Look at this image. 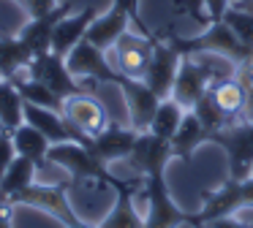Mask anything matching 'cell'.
<instances>
[{
  "instance_id": "cell-34",
  "label": "cell",
  "mask_w": 253,
  "mask_h": 228,
  "mask_svg": "<svg viewBox=\"0 0 253 228\" xmlns=\"http://www.w3.org/2000/svg\"><path fill=\"white\" fill-rule=\"evenodd\" d=\"M19 5H25V11H28L30 16H41V14H46V11L55 8L57 0H22Z\"/></svg>"
},
{
  "instance_id": "cell-37",
  "label": "cell",
  "mask_w": 253,
  "mask_h": 228,
  "mask_svg": "<svg viewBox=\"0 0 253 228\" xmlns=\"http://www.w3.org/2000/svg\"><path fill=\"white\" fill-rule=\"evenodd\" d=\"M242 119L253 122V90H248V101H245V109H242Z\"/></svg>"
},
{
  "instance_id": "cell-22",
  "label": "cell",
  "mask_w": 253,
  "mask_h": 228,
  "mask_svg": "<svg viewBox=\"0 0 253 228\" xmlns=\"http://www.w3.org/2000/svg\"><path fill=\"white\" fill-rule=\"evenodd\" d=\"M204 141H210L207 128H204L202 119L188 109L185 117H182V122H180V128H177V133L171 136V150H174V157H177V160H191L193 152H196Z\"/></svg>"
},
{
  "instance_id": "cell-3",
  "label": "cell",
  "mask_w": 253,
  "mask_h": 228,
  "mask_svg": "<svg viewBox=\"0 0 253 228\" xmlns=\"http://www.w3.org/2000/svg\"><path fill=\"white\" fill-rule=\"evenodd\" d=\"M144 228H180V226H199V215L180 209L169 193L166 177H147L144 179Z\"/></svg>"
},
{
  "instance_id": "cell-33",
  "label": "cell",
  "mask_w": 253,
  "mask_h": 228,
  "mask_svg": "<svg viewBox=\"0 0 253 228\" xmlns=\"http://www.w3.org/2000/svg\"><path fill=\"white\" fill-rule=\"evenodd\" d=\"M231 0H204V8H207V16L210 22H220L223 19V14L229 11Z\"/></svg>"
},
{
  "instance_id": "cell-1",
  "label": "cell",
  "mask_w": 253,
  "mask_h": 228,
  "mask_svg": "<svg viewBox=\"0 0 253 228\" xmlns=\"http://www.w3.org/2000/svg\"><path fill=\"white\" fill-rule=\"evenodd\" d=\"M49 166H57L71 177V182H98L104 188H123L128 179H117L109 171V163L95 157L82 141H63V144H52L49 155H46Z\"/></svg>"
},
{
  "instance_id": "cell-5",
  "label": "cell",
  "mask_w": 253,
  "mask_h": 228,
  "mask_svg": "<svg viewBox=\"0 0 253 228\" xmlns=\"http://www.w3.org/2000/svg\"><path fill=\"white\" fill-rule=\"evenodd\" d=\"M210 141L226 152L229 177H234V179L253 177V122L237 119V122L220 128L218 133H212Z\"/></svg>"
},
{
  "instance_id": "cell-11",
  "label": "cell",
  "mask_w": 253,
  "mask_h": 228,
  "mask_svg": "<svg viewBox=\"0 0 253 228\" xmlns=\"http://www.w3.org/2000/svg\"><path fill=\"white\" fill-rule=\"evenodd\" d=\"M63 117L77 128V133L82 136V144H87L93 136H98L112 122L106 106L93 92H79V95L66 98V103H63Z\"/></svg>"
},
{
  "instance_id": "cell-32",
  "label": "cell",
  "mask_w": 253,
  "mask_h": 228,
  "mask_svg": "<svg viewBox=\"0 0 253 228\" xmlns=\"http://www.w3.org/2000/svg\"><path fill=\"white\" fill-rule=\"evenodd\" d=\"M207 228H253V223L242 215H226V217H215V220L204 223Z\"/></svg>"
},
{
  "instance_id": "cell-16",
  "label": "cell",
  "mask_w": 253,
  "mask_h": 228,
  "mask_svg": "<svg viewBox=\"0 0 253 228\" xmlns=\"http://www.w3.org/2000/svg\"><path fill=\"white\" fill-rule=\"evenodd\" d=\"M142 188H144V177H133L123 188H117L115 204H112L109 215L98 223V228H144V215L133 204V195L142 193Z\"/></svg>"
},
{
  "instance_id": "cell-20",
  "label": "cell",
  "mask_w": 253,
  "mask_h": 228,
  "mask_svg": "<svg viewBox=\"0 0 253 228\" xmlns=\"http://www.w3.org/2000/svg\"><path fill=\"white\" fill-rule=\"evenodd\" d=\"M95 16H98V11H95L93 5H87V8L79 11V14H66L55 25V33H52V52L66 57L79 41H84V36H87V30H90Z\"/></svg>"
},
{
  "instance_id": "cell-2",
  "label": "cell",
  "mask_w": 253,
  "mask_h": 228,
  "mask_svg": "<svg viewBox=\"0 0 253 228\" xmlns=\"http://www.w3.org/2000/svg\"><path fill=\"white\" fill-rule=\"evenodd\" d=\"M166 38H169L171 46H174L182 57H185V54H193V52H218V54L231 57L234 63H240V65L253 57V49L248 46V43H242V38L237 36L223 19L210 22V25L204 27L202 36L182 38V36H177V33H171V36H166Z\"/></svg>"
},
{
  "instance_id": "cell-26",
  "label": "cell",
  "mask_w": 253,
  "mask_h": 228,
  "mask_svg": "<svg viewBox=\"0 0 253 228\" xmlns=\"http://www.w3.org/2000/svg\"><path fill=\"white\" fill-rule=\"evenodd\" d=\"M25 122V101L8 79H0V128L17 130Z\"/></svg>"
},
{
  "instance_id": "cell-25",
  "label": "cell",
  "mask_w": 253,
  "mask_h": 228,
  "mask_svg": "<svg viewBox=\"0 0 253 228\" xmlns=\"http://www.w3.org/2000/svg\"><path fill=\"white\" fill-rule=\"evenodd\" d=\"M36 174H39V166H36L30 157L17 155L14 163L8 166V171L3 174V179H0V198L8 201L11 195H17L19 190L30 188V185L36 182Z\"/></svg>"
},
{
  "instance_id": "cell-36",
  "label": "cell",
  "mask_w": 253,
  "mask_h": 228,
  "mask_svg": "<svg viewBox=\"0 0 253 228\" xmlns=\"http://www.w3.org/2000/svg\"><path fill=\"white\" fill-rule=\"evenodd\" d=\"M11 209L14 206L6 198H0V228H11Z\"/></svg>"
},
{
  "instance_id": "cell-21",
  "label": "cell",
  "mask_w": 253,
  "mask_h": 228,
  "mask_svg": "<svg viewBox=\"0 0 253 228\" xmlns=\"http://www.w3.org/2000/svg\"><path fill=\"white\" fill-rule=\"evenodd\" d=\"M207 92L231 122L242 119V109H245V101H248V87L242 84L240 76H229V79L212 81Z\"/></svg>"
},
{
  "instance_id": "cell-40",
  "label": "cell",
  "mask_w": 253,
  "mask_h": 228,
  "mask_svg": "<svg viewBox=\"0 0 253 228\" xmlns=\"http://www.w3.org/2000/svg\"><path fill=\"white\" fill-rule=\"evenodd\" d=\"M196 228H207V226H204V223H199V226H196Z\"/></svg>"
},
{
  "instance_id": "cell-39",
  "label": "cell",
  "mask_w": 253,
  "mask_h": 228,
  "mask_svg": "<svg viewBox=\"0 0 253 228\" xmlns=\"http://www.w3.org/2000/svg\"><path fill=\"white\" fill-rule=\"evenodd\" d=\"M68 228H98V226H90V223L79 220V223H74V226H68Z\"/></svg>"
},
{
  "instance_id": "cell-13",
  "label": "cell",
  "mask_w": 253,
  "mask_h": 228,
  "mask_svg": "<svg viewBox=\"0 0 253 228\" xmlns=\"http://www.w3.org/2000/svg\"><path fill=\"white\" fill-rule=\"evenodd\" d=\"M171 157H174L171 141L144 130V133L136 136V144H133L131 155H128V163L139 171V177L147 179V177H164L166 163Z\"/></svg>"
},
{
  "instance_id": "cell-27",
  "label": "cell",
  "mask_w": 253,
  "mask_h": 228,
  "mask_svg": "<svg viewBox=\"0 0 253 228\" xmlns=\"http://www.w3.org/2000/svg\"><path fill=\"white\" fill-rule=\"evenodd\" d=\"M185 112H188V109L180 106L174 98H164L161 106H158V112H155V117H153V122H150V133H155V136H161V139H169L171 141V136L177 133V128H180Z\"/></svg>"
},
{
  "instance_id": "cell-8",
  "label": "cell",
  "mask_w": 253,
  "mask_h": 228,
  "mask_svg": "<svg viewBox=\"0 0 253 228\" xmlns=\"http://www.w3.org/2000/svg\"><path fill=\"white\" fill-rule=\"evenodd\" d=\"M66 63L68 71H71L77 79L87 81V84L98 87V84H115L123 79V74L112 65L109 52L106 49H98L95 43H90L87 38L79 41L71 52L66 54Z\"/></svg>"
},
{
  "instance_id": "cell-7",
  "label": "cell",
  "mask_w": 253,
  "mask_h": 228,
  "mask_svg": "<svg viewBox=\"0 0 253 228\" xmlns=\"http://www.w3.org/2000/svg\"><path fill=\"white\" fill-rule=\"evenodd\" d=\"M136 3L139 0H112L109 11L95 16L84 38H87L90 43H95L98 49H106V52H109L117 38L128 30L131 22L139 25V33H142V36H153V33L147 30V25L136 16Z\"/></svg>"
},
{
  "instance_id": "cell-12",
  "label": "cell",
  "mask_w": 253,
  "mask_h": 228,
  "mask_svg": "<svg viewBox=\"0 0 253 228\" xmlns=\"http://www.w3.org/2000/svg\"><path fill=\"white\" fill-rule=\"evenodd\" d=\"M117 90L123 92V101H126V109H128V125L139 133L150 130V122H153L164 98L155 95L144 79H131V76H123L117 81Z\"/></svg>"
},
{
  "instance_id": "cell-29",
  "label": "cell",
  "mask_w": 253,
  "mask_h": 228,
  "mask_svg": "<svg viewBox=\"0 0 253 228\" xmlns=\"http://www.w3.org/2000/svg\"><path fill=\"white\" fill-rule=\"evenodd\" d=\"M193 114H196L199 119H202V125L207 128V133L212 136V133H218L220 128H226V125H231V119L226 117L223 112L218 109V103L210 98V92H204L202 98H199L196 103H193V109H191Z\"/></svg>"
},
{
  "instance_id": "cell-18",
  "label": "cell",
  "mask_w": 253,
  "mask_h": 228,
  "mask_svg": "<svg viewBox=\"0 0 253 228\" xmlns=\"http://www.w3.org/2000/svg\"><path fill=\"white\" fill-rule=\"evenodd\" d=\"M210 84H212V81L204 74V68L191 57V54H185L182 63H180V71H177V79H174V87H171L169 98H174V101L185 109H193V103L210 90Z\"/></svg>"
},
{
  "instance_id": "cell-28",
  "label": "cell",
  "mask_w": 253,
  "mask_h": 228,
  "mask_svg": "<svg viewBox=\"0 0 253 228\" xmlns=\"http://www.w3.org/2000/svg\"><path fill=\"white\" fill-rule=\"evenodd\" d=\"M191 57L204 68L210 81H220V79H229V76H237V68H240V63H234L231 57L218 54V52H193Z\"/></svg>"
},
{
  "instance_id": "cell-4",
  "label": "cell",
  "mask_w": 253,
  "mask_h": 228,
  "mask_svg": "<svg viewBox=\"0 0 253 228\" xmlns=\"http://www.w3.org/2000/svg\"><path fill=\"white\" fill-rule=\"evenodd\" d=\"M11 206H30V209H39L44 215H49L52 220H57L63 228L79 223L82 217L77 215V209L68 201V185H49V182H33L30 188L19 190L17 195L8 198Z\"/></svg>"
},
{
  "instance_id": "cell-24",
  "label": "cell",
  "mask_w": 253,
  "mask_h": 228,
  "mask_svg": "<svg viewBox=\"0 0 253 228\" xmlns=\"http://www.w3.org/2000/svg\"><path fill=\"white\" fill-rule=\"evenodd\" d=\"M11 136H14V147H17V155H22V157H30V160H33L39 168L49 166V160H46V155H49V147H52V141L46 139V136L41 133L39 128H33V125L22 122L17 130H11Z\"/></svg>"
},
{
  "instance_id": "cell-38",
  "label": "cell",
  "mask_w": 253,
  "mask_h": 228,
  "mask_svg": "<svg viewBox=\"0 0 253 228\" xmlns=\"http://www.w3.org/2000/svg\"><path fill=\"white\" fill-rule=\"evenodd\" d=\"M229 8H240V11H253V0H231Z\"/></svg>"
},
{
  "instance_id": "cell-9",
  "label": "cell",
  "mask_w": 253,
  "mask_h": 228,
  "mask_svg": "<svg viewBox=\"0 0 253 228\" xmlns=\"http://www.w3.org/2000/svg\"><path fill=\"white\" fill-rule=\"evenodd\" d=\"M28 74L33 76V79L44 81L46 87H49L55 95H60L63 101L71 95H79V92H93L95 87L87 84V81L77 79V76L68 71V63L63 54L57 52H46V54H36L33 63H30Z\"/></svg>"
},
{
  "instance_id": "cell-17",
  "label": "cell",
  "mask_w": 253,
  "mask_h": 228,
  "mask_svg": "<svg viewBox=\"0 0 253 228\" xmlns=\"http://www.w3.org/2000/svg\"><path fill=\"white\" fill-rule=\"evenodd\" d=\"M66 14H71V5L60 3V5H55L52 11H46V14H41V16H30V19L19 27L17 36L28 43V49L33 52V57L36 54L52 52V33H55V25Z\"/></svg>"
},
{
  "instance_id": "cell-23",
  "label": "cell",
  "mask_w": 253,
  "mask_h": 228,
  "mask_svg": "<svg viewBox=\"0 0 253 228\" xmlns=\"http://www.w3.org/2000/svg\"><path fill=\"white\" fill-rule=\"evenodd\" d=\"M33 52L19 36H0V79H14L30 68Z\"/></svg>"
},
{
  "instance_id": "cell-14",
  "label": "cell",
  "mask_w": 253,
  "mask_h": 228,
  "mask_svg": "<svg viewBox=\"0 0 253 228\" xmlns=\"http://www.w3.org/2000/svg\"><path fill=\"white\" fill-rule=\"evenodd\" d=\"M180 63H182V54L171 46L169 38H166V36H155L153 63H150L147 74H144V81H147V87L158 98H169L171 95V87H174Z\"/></svg>"
},
{
  "instance_id": "cell-30",
  "label": "cell",
  "mask_w": 253,
  "mask_h": 228,
  "mask_svg": "<svg viewBox=\"0 0 253 228\" xmlns=\"http://www.w3.org/2000/svg\"><path fill=\"white\" fill-rule=\"evenodd\" d=\"M223 22L242 38V43L253 49V11H240V8H229L223 14Z\"/></svg>"
},
{
  "instance_id": "cell-35",
  "label": "cell",
  "mask_w": 253,
  "mask_h": 228,
  "mask_svg": "<svg viewBox=\"0 0 253 228\" xmlns=\"http://www.w3.org/2000/svg\"><path fill=\"white\" fill-rule=\"evenodd\" d=\"M237 76L242 79V84L248 87V90H253V57L251 60H245V63L237 68Z\"/></svg>"
},
{
  "instance_id": "cell-19",
  "label": "cell",
  "mask_w": 253,
  "mask_h": 228,
  "mask_svg": "<svg viewBox=\"0 0 253 228\" xmlns=\"http://www.w3.org/2000/svg\"><path fill=\"white\" fill-rule=\"evenodd\" d=\"M25 122L33 125V128H39L52 144L82 141V136L77 133V128L63 117V112H55V109H44V106H36V103H25Z\"/></svg>"
},
{
  "instance_id": "cell-31",
  "label": "cell",
  "mask_w": 253,
  "mask_h": 228,
  "mask_svg": "<svg viewBox=\"0 0 253 228\" xmlns=\"http://www.w3.org/2000/svg\"><path fill=\"white\" fill-rule=\"evenodd\" d=\"M14 157H17V147H14L11 130L0 128V179H3V174H6L8 166L14 163Z\"/></svg>"
},
{
  "instance_id": "cell-6",
  "label": "cell",
  "mask_w": 253,
  "mask_h": 228,
  "mask_svg": "<svg viewBox=\"0 0 253 228\" xmlns=\"http://www.w3.org/2000/svg\"><path fill=\"white\" fill-rule=\"evenodd\" d=\"M253 206V177L234 179L226 177L218 190H202V209L196 212L199 223H210L215 217L237 215V212Z\"/></svg>"
},
{
  "instance_id": "cell-10",
  "label": "cell",
  "mask_w": 253,
  "mask_h": 228,
  "mask_svg": "<svg viewBox=\"0 0 253 228\" xmlns=\"http://www.w3.org/2000/svg\"><path fill=\"white\" fill-rule=\"evenodd\" d=\"M155 52V33L153 36H142V33H123L109 49V60L123 76L131 79H144L150 63H153Z\"/></svg>"
},
{
  "instance_id": "cell-15",
  "label": "cell",
  "mask_w": 253,
  "mask_h": 228,
  "mask_svg": "<svg viewBox=\"0 0 253 228\" xmlns=\"http://www.w3.org/2000/svg\"><path fill=\"white\" fill-rule=\"evenodd\" d=\"M139 130H133L131 125H120V122H109L98 136L87 141V150L95 157H101L104 163H115V160H128L133 144H136Z\"/></svg>"
}]
</instances>
